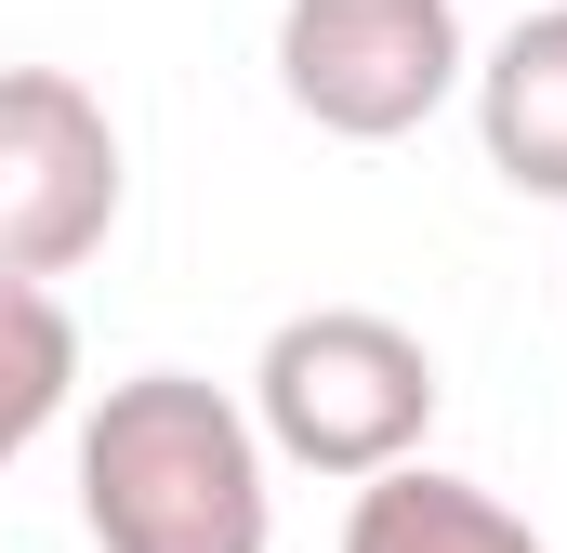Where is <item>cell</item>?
<instances>
[{
  "instance_id": "1",
  "label": "cell",
  "mask_w": 567,
  "mask_h": 553,
  "mask_svg": "<svg viewBox=\"0 0 567 553\" xmlns=\"http://www.w3.org/2000/svg\"><path fill=\"white\" fill-rule=\"evenodd\" d=\"M265 435L198 369H133L80 421V528L93 553H278Z\"/></svg>"
},
{
  "instance_id": "2",
  "label": "cell",
  "mask_w": 567,
  "mask_h": 553,
  "mask_svg": "<svg viewBox=\"0 0 567 553\" xmlns=\"http://www.w3.org/2000/svg\"><path fill=\"white\" fill-rule=\"evenodd\" d=\"M435 396L449 383H435L423 330H396L370 303H303L251 356V435H265V461H303L330 488H370V474L423 461Z\"/></svg>"
},
{
  "instance_id": "3",
  "label": "cell",
  "mask_w": 567,
  "mask_h": 553,
  "mask_svg": "<svg viewBox=\"0 0 567 553\" xmlns=\"http://www.w3.org/2000/svg\"><path fill=\"white\" fill-rule=\"evenodd\" d=\"M120 119L93 80L66 66H0V276L13 290H53L120 238Z\"/></svg>"
},
{
  "instance_id": "4",
  "label": "cell",
  "mask_w": 567,
  "mask_h": 553,
  "mask_svg": "<svg viewBox=\"0 0 567 553\" xmlns=\"http://www.w3.org/2000/svg\"><path fill=\"white\" fill-rule=\"evenodd\" d=\"M475 80L462 0H278V93L343 145H396Z\"/></svg>"
},
{
  "instance_id": "5",
  "label": "cell",
  "mask_w": 567,
  "mask_h": 553,
  "mask_svg": "<svg viewBox=\"0 0 567 553\" xmlns=\"http://www.w3.org/2000/svg\"><path fill=\"white\" fill-rule=\"evenodd\" d=\"M475 145L515 198H567V0H528L502 53H475Z\"/></svg>"
},
{
  "instance_id": "6",
  "label": "cell",
  "mask_w": 567,
  "mask_h": 553,
  "mask_svg": "<svg viewBox=\"0 0 567 553\" xmlns=\"http://www.w3.org/2000/svg\"><path fill=\"white\" fill-rule=\"evenodd\" d=\"M343 553H542V528H528L502 488H475V474L396 461V474H370V488H357Z\"/></svg>"
},
{
  "instance_id": "7",
  "label": "cell",
  "mask_w": 567,
  "mask_h": 553,
  "mask_svg": "<svg viewBox=\"0 0 567 553\" xmlns=\"http://www.w3.org/2000/svg\"><path fill=\"white\" fill-rule=\"evenodd\" d=\"M66 396H80V316L53 290H13L0 276V474L66 421Z\"/></svg>"
}]
</instances>
